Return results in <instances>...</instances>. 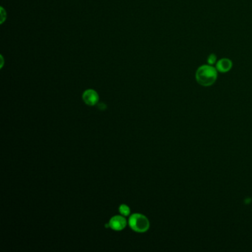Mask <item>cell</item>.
Listing matches in <instances>:
<instances>
[{
  "mask_svg": "<svg viewBox=\"0 0 252 252\" xmlns=\"http://www.w3.org/2000/svg\"><path fill=\"white\" fill-rule=\"evenodd\" d=\"M217 78V70L210 64L200 66L195 73V79L199 84L203 87L211 86Z\"/></svg>",
  "mask_w": 252,
  "mask_h": 252,
  "instance_id": "1",
  "label": "cell"
},
{
  "mask_svg": "<svg viewBox=\"0 0 252 252\" xmlns=\"http://www.w3.org/2000/svg\"><path fill=\"white\" fill-rule=\"evenodd\" d=\"M129 225L135 232L143 233L149 230V221L145 215L141 214H133L129 219Z\"/></svg>",
  "mask_w": 252,
  "mask_h": 252,
  "instance_id": "2",
  "label": "cell"
},
{
  "mask_svg": "<svg viewBox=\"0 0 252 252\" xmlns=\"http://www.w3.org/2000/svg\"><path fill=\"white\" fill-rule=\"evenodd\" d=\"M109 228L115 231L123 230L126 225V220L122 216L116 215L109 220Z\"/></svg>",
  "mask_w": 252,
  "mask_h": 252,
  "instance_id": "3",
  "label": "cell"
},
{
  "mask_svg": "<svg viewBox=\"0 0 252 252\" xmlns=\"http://www.w3.org/2000/svg\"><path fill=\"white\" fill-rule=\"evenodd\" d=\"M82 98L85 104L90 106H94L95 104L98 103V100H99V96H98L97 92L92 89L84 91Z\"/></svg>",
  "mask_w": 252,
  "mask_h": 252,
  "instance_id": "4",
  "label": "cell"
},
{
  "mask_svg": "<svg viewBox=\"0 0 252 252\" xmlns=\"http://www.w3.org/2000/svg\"><path fill=\"white\" fill-rule=\"evenodd\" d=\"M232 62L229 58H221L216 63V69L220 73H227L232 69Z\"/></svg>",
  "mask_w": 252,
  "mask_h": 252,
  "instance_id": "5",
  "label": "cell"
},
{
  "mask_svg": "<svg viewBox=\"0 0 252 252\" xmlns=\"http://www.w3.org/2000/svg\"><path fill=\"white\" fill-rule=\"evenodd\" d=\"M119 211L123 216H128L130 214V208L128 206L122 204L119 207Z\"/></svg>",
  "mask_w": 252,
  "mask_h": 252,
  "instance_id": "6",
  "label": "cell"
},
{
  "mask_svg": "<svg viewBox=\"0 0 252 252\" xmlns=\"http://www.w3.org/2000/svg\"><path fill=\"white\" fill-rule=\"evenodd\" d=\"M207 62H208V64H210V65H213V64L217 63V56H216L215 54L209 55L208 57Z\"/></svg>",
  "mask_w": 252,
  "mask_h": 252,
  "instance_id": "7",
  "label": "cell"
}]
</instances>
